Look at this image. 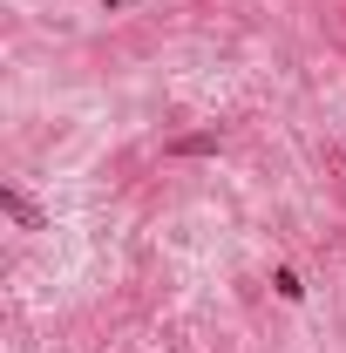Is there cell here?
<instances>
[{
  "instance_id": "7a4b0ae2",
  "label": "cell",
  "mask_w": 346,
  "mask_h": 353,
  "mask_svg": "<svg viewBox=\"0 0 346 353\" xmlns=\"http://www.w3.org/2000/svg\"><path fill=\"white\" fill-rule=\"evenodd\" d=\"M272 285H278V299H305V285H299V272H285V265H278V272H272Z\"/></svg>"
},
{
  "instance_id": "6da1fadb",
  "label": "cell",
  "mask_w": 346,
  "mask_h": 353,
  "mask_svg": "<svg viewBox=\"0 0 346 353\" xmlns=\"http://www.w3.org/2000/svg\"><path fill=\"white\" fill-rule=\"evenodd\" d=\"M0 204H7V218H14V224H28V231H41V211H34V204H28V197H21V190H0Z\"/></svg>"
}]
</instances>
